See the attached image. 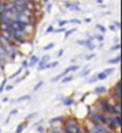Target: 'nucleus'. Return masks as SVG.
<instances>
[{
  "label": "nucleus",
  "mask_w": 122,
  "mask_h": 133,
  "mask_svg": "<svg viewBox=\"0 0 122 133\" xmlns=\"http://www.w3.org/2000/svg\"><path fill=\"white\" fill-rule=\"evenodd\" d=\"M48 60H49V56H44V57H43V60H42V62H43V63H45Z\"/></svg>",
  "instance_id": "4be33fe9"
},
{
  "label": "nucleus",
  "mask_w": 122,
  "mask_h": 133,
  "mask_svg": "<svg viewBox=\"0 0 122 133\" xmlns=\"http://www.w3.org/2000/svg\"><path fill=\"white\" fill-rule=\"evenodd\" d=\"M26 7H27L28 11H30V9H34V2H33V1H28L27 4H26Z\"/></svg>",
  "instance_id": "0eeeda50"
},
{
  "label": "nucleus",
  "mask_w": 122,
  "mask_h": 133,
  "mask_svg": "<svg viewBox=\"0 0 122 133\" xmlns=\"http://www.w3.org/2000/svg\"><path fill=\"white\" fill-rule=\"evenodd\" d=\"M63 76H64V72H63V74H60V75H58L57 77H55V78H54L52 81H54V82H56V81H58V79H59L60 77H63Z\"/></svg>",
  "instance_id": "a211bd4d"
},
{
  "label": "nucleus",
  "mask_w": 122,
  "mask_h": 133,
  "mask_svg": "<svg viewBox=\"0 0 122 133\" xmlns=\"http://www.w3.org/2000/svg\"><path fill=\"white\" fill-rule=\"evenodd\" d=\"M113 49H114V50H115V49H120V44H118V46L113 47Z\"/></svg>",
  "instance_id": "c85d7f7f"
},
{
  "label": "nucleus",
  "mask_w": 122,
  "mask_h": 133,
  "mask_svg": "<svg viewBox=\"0 0 122 133\" xmlns=\"http://www.w3.org/2000/svg\"><path fill=\"white\" fill-rule=\"evenodd\" d=\"M73 32H74V29H72V30H69V32H66V34H65V36L67 37L70 34H71V33H73Z\"/></svg>",
  "instance_id": "b1692460"
},
{
  "label": "nucleus",
  "mask_w": 122,
  "mask_h": 133,
  "mask_svg": "<svg viewBox=\"0 0 122 133\" xmlns=\"http://www.w3.org/2000/svg\"><path fill=\"white\" fill-rule=\"evenodd\" d=\"M65 23H66V22H65V21H63V22H62V21H60V22H59V25H60V26H64Z\"/></svg>",
  "instance_id": "473e14b6"
},
{
  "label": "nucleus",
  "mask_w": 122,
  "mask_h": 133,
  "mask_svg": "<svg viewBox=\"0 0 122 133\" xmlns=\"http://www.w3.org/2000/svg\"><path fill=\"white\" fill-rule=\"evenodd\" d=\"M114 71V69H107L106 71H105V74H106V75H109V74H112Z\"/></svg>",
  "instance_id": "aec40b11"
},
{
  "label": "nucleus",
  "mask_w": 122,
  "mask_h": 133,
  "mask_svg": "<svg viewBox=\"0 0 122 133\" xmlns=\"http://www.w3.org/2000/svg\"><path fill=\"white\" fill-rule=\"evenodd\" d=\"M88 72H90V70H86V71H84V72L81 74V76H86V75H87Z\"/></svg>",
  "instance_id": "a878e982"
},
{
  "label": "nucleus",
  "mask_w": 122,
  "mask_h": 133,
  "mask_svg": "<svg viewBox=\"0 0 122 133\" xmlns=\"http://www.w3.org/2000/svg\"><path fill=\"white\" fill-rule=\"evenodd\" d=\"M12 88H13V87H12V85H9V87H7V88H6V90H11Z\"/></svg>",
  "instance_id": "c9c22d12"
},
{
  "label": "nucleus",
  "mask_w": 122,
  "mask_h": 133,
  "mask_svg": "<svg viewBox=\"0 0 122 133\" xmlns=\"http://www.w3.org/2000/svg\"><path fill=\"white\" fill-rule=\"evenodd\" d=\"M92 117L94 118L97 122H99V123H102V124H105V123L107 122V119L105 117H102V116H100V115H92Z\"/></svg>",
  "instance_id": "f03ea898"
},
{
  "label": "nucleus",
  "mask_w": 122,
  "mask_h": 133,
  "mask_svg": "<svg viewBox=\"0 0 122 133\" xmlns=\"http://www.w3.org/2000/svg\"><path fill=\"white\" fill-rule=\"evenodd\" d=\"M95 129H97L100 133H107V132H108V130L105 129L104 126H100V125H97V126H95Z\"/></svg>",
  "instance_id": "39448f33"
},
{
  "label": "nucleus",
  "mask_w": 122,
  "mask_h": 133,
  "mask_svg": "<svg viewBox=\"0 0 122 133\" xmlns=\"http://www.w3.org/2000/svg\"><path fill=\"white\" fill-rule=\"evenodd\" d=\"M98 28H99V29H100V30H101V32H105V30H106V29H105V28H104V27H102V26H101V25H98Z\"/></svg>",
  "instance_id": "5701e85b"
},
{
  "label": "nucleus",
  "mask_w": 122,
  "mask_h": 133,
  "mask_svg": "<svg viewBox=\"0 0 122 133\" xmlns=\"http://www.w3.org/2000/svg\"><path fill=\"white\" fill-rule=\"evenodd\" d=\"M5 83H6V79L2 82V84H1V88H0V91H2V89H4V85H5Z\"/></svg>",
  "instance_id": "393cba45"
},
{
  "label": "nucleus",
  "mask_w": 122,
  "mask_h": 133,
  "mask_svg": "<svg viewBox=\"0 0 122 133\" xmlns=\"http://www.w3.org/2000/svg\"><path fill=\"white\" fill-rule=\"evenodd\" d=\"M115 124H116V125H119V126L121 125V118H120V117H118V118L115 119Z\"/></svg>",
  "instance_id": "6ab92c4d"
},
{
  "label": "nucleus",
  "mask_w": 122,
  "mask_h": 133,
  "mask_svg": "<svg viewBox=\"0 0 122 133\" xmlns=\"http://www.w3.org/2000/svg\"><path fill=\"white\" fill-rule=\"evenodd\" d=\"M35 116H36V113H32V115L28 116V118H33V117H35Z\"/></svg>",
  "instance_id": "cd10ccee"
},
{
  "label": "nucleus",
  "mask_w": 122,
  "mask_h": 133,
  "mask_svg": "<svg viewBox=\"0 0 122 133\" xmlns=\"http://www.w3.org/2000/svg\"><path fill=\"white\" fill-rule=\"evenodd\" d=\"M70 81H72V76H69V77L64 78V79L62 81V83H67V82H70Z\"/></svg>",
  "instance_id": "2eb2a0df"
},
{
  "label": "nucleus",
  "mask_w": 122,
  "mask_h": 133,
  "mask_svg": "<svg viewBox=\"0 0 122 133\" xmlns=\"http://www.w3.org/2000/svg\"><path fill=\"white\" fill-rule=\"evenodd\" d=\"M2 62H4V61H2V60H1V58H0V65H1V64H2Z\"/></svg>",
  "instance_id": "4c0bfd02"
},
{
  "label": "nucleus",
  "mask_w": 122,
  "mask_h": 133,
  "mask_svg": "<svg viewBox=\"0 0 122 133\" xmlns=\"http://www.w3.org/2000/svg\"><path fill=\"white\" fill-rule=\"evenodd\" d=\"M88 48H90V49H94V46H93V44H88Z\"/></svg>",
  "instance_id": "7c9ffc66"
},
{
  "label": "nucleus",
  "mask_w": 122,
  "mask_h": 133,
  "mask_svg": "<svg viewBox=\"0 0 122 133\" xmlns=\"http://www.w3.org/2000/svg\"><path fill=\"white\" fill-rule=\"evenodd\" d=\"M54 46H55V44H54V43H49L48 44V46H45V47H44V50H49V49H51V48H54Z\"/></svg>",
  "instance_id": "9b49d317"
},
{
  "label": "nucleus",
  "mask_w": 122,
  "mask_h": 133,
  "mask_svg": "<svg viewBox=\"0 0 122 133\" xmlns=\"http://www.w3.org/2000/svg\"><path fill=\"white\" fill-rule=\"evenodd\" d=\"M14 113H16V110H13V111H12L11 115H14Z\"/></svg>",
  "instance_id": "e433bc0d"
},
{
  "label": "nucleus",
  "mask_w": 122,
  "mask_h": 133,
  "mask_svg": "<svg viewBox=\"0 0 122 133\" xmlns=\"http://www.w3.org/2000/svg\"><path fill=\"white\" fill-rule=\"evenodd\" d=\"M30 96H23V97H20V98L18 99V102H22V101H27V99H29Z\"/></svg>",
  "instance_id": "f8f14e48"
},
{
  "label": "nucleus",
  "mask_w": 122,
  "mask_h": 133,
  "mask_svg": "<svg viewBox=\"0 0 122 133\" xmlns=\"http://www.w3.org/2000/svg\"><path fill=\"white\" fill-rule=\"evenodd\" d=\"M51 30H54V28L52 27H49L48 28V32H51Z\"/></svg>",
  "instance_id": "f704fd0d"
},
{
  "label": "nucleus",
  "mask_w": 122,
  "mask_h": 133,
  "mask_svg": "<svg viewBox=\"0 0 122 133\" xmlns=\"http://www.w3.org/2000/svg\"><path fill=\"white\" fill-rule=\"evenodd\" d=\"M21 1H25V0H21Z\"/></svg>",
  "instance_id": "58836bf2"
},
{
  "label": "nucleus",
  "mask_w": 122,
  "mask_h": 133,
  "mask_svg": "<svg viewBox=\"0 0 122 133\" xmlns=\"http://www.w3.org/2000/svg\"><path fill=\"white\" fill-rule=\"evenodd\" d=\"M92 57H94V54H92V55L87 56V57H86V60H90V58H92Z\"/></svg>",
  "instance_id": "bb28decb"
},
{
  "label": "nucleus",
  "mask_w": 122,
  "mask_h": 133,
  "mask_svg": "<svg viewBox=\"0 0 122 133\" xmlns=\"http://www.w3.org/2000/svg\"><path fill=\"white\" fill-rule=\"evenodd\" d=\"M36 62H37V57H36V56H34V57H32V62H30L29 65H34Z\"/></svg>",
  "instance_id": "4468645a"
},
{
  "label": "nucleus",
  "mask_w": 122,
  "mask_h": 133,
  "mask_svg": "<svg viewBox=\"0 0 122 133\" xmlns=\"http://www.w3.org/2000/svg\"><path fill=\"white\" fill-rule=\"evenodd\" d=\"M26 125H27L26 123H22V124L19 125V126H18V130H16V133H21V132H22V131H23V129L26 127Z\"/></svg>",
  "instance_id": "423d86ee"
},
{
  "label": "nucleus",
  "mask_w": 122,
  "mask_h": 133,
  "mask_svg": "<svg viewBox=\"0 0 122 133\" xmlns=\"http://www.w3.org/2000/svg\"><path fill=\"white\" fill-rule=\"evenodd\" d=\"M43 131H44L43 127H39V132H43Z\"/></svg>",
  "instance_id": "2f4dec72"
},
{
  "label": "nucleus",
  "mask_w": 122,
  "mask_h": 133,
  "mask_svg": "<svg viewBox=\"0 0 122 133\" xmlns=\"http://www.w3.org/2000/svg\"><path fill=\"white\" fill-rule=\"evenodd\" d=\"M115 96L118 97V98H120V96H121V83L120 82H119L118 85L115 87Z\"/></svg>",
  "instance_id": "20e7f679"
},
{
  "label": "nucleus",
  "mask_w": 122,
  "mask_h": 133,
  "mask_svg": "<svg viewBox=\"0 0 122 133\" xmlns=\"http://www.w3.org/2000/svg\"><path fill=\"white\" fill-rule=\"evenodd\" d=\"M59 120H63V117H56V118H52L50 120V123H56V122H59Z\"/></svg>",
  "instance_id": "1a4fd4ad"
},
{
  "label": "nucleus",
  "mask_w": 122,
  "mask_h": 133,
  "mask_svg": "<svg viewBox=\"0 0 122 133\" xmlns=\"http://www.w3.org/2000/svg\"><path fill=\"white\" fill-rule=\"evenodd\" d=\"M118 62H120V56L115 57L114 60H109V61H108V63H118Z\"/></svg>",
  "instance_id": "6e6552de"
},
{
  "label": "nucleus",
  "mask_w": 122,
  "mask_h": 133,
  "mask_svg": "<svg viewBox=\"0 0 122 133\" xmlns=\"http://www.w3.org/2000/svg\"><path fill=\"white\" fill-rule=\"evenodd\" d=\"M64 104L65 105H72V104H73V101H72V99H66V101L64 102Z\"/></svg>",
  "instance_id": "ddd939ff"
},
{
  "label": "nucleus",
  "mask_w": 122,
  "mask_h": 133,
  "mask_svg": "<svg viewBox=\"0 0 122 133\" xmlns=\"http://www.w3.org/2000/svg\"><path fill=\"white\" fill-rule=\"evenodd\" d=\"M42 85H43V82H40V83H39V84H37V85H36V87H35V88H34V91H36V90H39V89H40V88H41V87H42Z\"/></svg>",
  "instance_id": "f3484780"
},
{
  "label": "nucleus",
  "mask_w": 122,
  "mask_h": 133,
  "mask_svg": "<svg viewBox=\"0 0 122 133\" xmlns=\"http://www.w3.org/2000/svg\"><path fill=\"white\" fill-rule=\"evenodd\" d=\"M66 131L67 133H79V127L74 119H71L66 124Z\"/></svg>",
  "instance_id": "f257e3e1"
},
{
  "label": "nucleus",
  "mask_w": 122,
  "mask_h": 133,
  "mask_svg": "<svg viewBox=\"0 0 122 133\" xmlns=\"http://www.w3.org/2000/svg\"><path fill=\"white\" fill-rule=\"evenodd\" d=\"M62 55H63V50H59V53H58V55H57V56L59 57V56H62Z\"/></svg>",
  "instance_id": "c756f323"
},
{
  "label": "nucleus",
  "mask_w": 122,
  "mask_h": 133,
  "mask_svg": "<svg viewBox=\"0 0 122 133\" xmlns=\"http://www.w3.org/2000/svg\"><path fill=\"white\" fill-rule=\"evenodd\" d=\"M0 54H6V50L4 49V47L0 46Z\"/></svg>",
  "instance_id": "412c9836"
},
{
  "label": "nucleus",
  "mask_w": 122,
  "mask_h": 133,
  "mask_svg": "<svg viewBox=\"0 0 122 133\" xmlns=\"http://www.w3.org/2000/svg\"><path fill=\"white\" fill-rule=\"evenodd\" d=\"M98 40H100V41H102V40H104V37H102V36H98Z\"/></svg>",
  "instance_id": "72a5a7b5"
},
{
  "label": "nucleus",
  "mask_w": 122,
  "mask_h": 133,
  "mask_svg": "<svg viewBox=\"0 0 122 133\" xmlns=\"http://www.w3.org/2000/svg\"><path fill=\"white\" fill-rule=\"evenodd\" d=\"M106 74L105 72H101V74H99V75H98V78H99V79H105V78H106Z\"/></svg>",
  "instance_id": "9d476101"
},
{
  "label": "nucleus",
  "mask_w": 122,
  "mask_h": 133,
  "mask_svg": "<svg viewBox=\"0 0 122 133\" xmlns=\"http://www.w3.org/2000/svg\"><path fill=\"white\" fill-rule=\"evenodd\" d=\"M95 91H97V92H105V91H106V89H105V88H102V87H100V88H97V89H95Z\"/></svg>",
  "instance_id": "dca6fc26"
},
{
  "label": "nucleus",
  "mask_w": 122,
  "mask_h": 133,
  "mask_svg": "<svg viewBox=\"0 0 122 133\" xmlns=\"http://www.w3.org/2000/svg\"><path fill=\"white\" fill-rule=\"evenodd\" d=\"M104 106L106 108V110L107 111H109V112H112V113H118V111H116V109L115 108H113L112 105H109V104H106L104 102Z\"/></svg>",
  "instance_id": "7ed1b4c3"
}]
</instances>
